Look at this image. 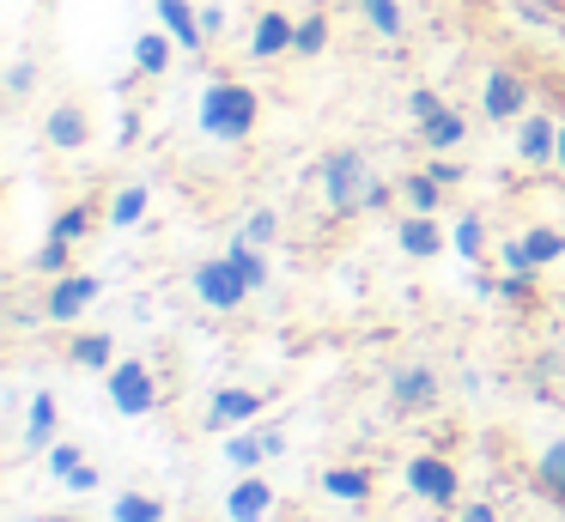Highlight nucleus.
I'll return each mask as SVG.
<instances>
[{
    "label": "nucleus",
    "instance_id": "obj_1",
    "mask_svg": "<svg viewBox=\"0 0 565 522\" xmlns=\"http://www.w3.org/2000/svg\"><path fill=\"white\" fill-rule=\"evenodd\" d=\"M256 121H262V97H256V85L232 79V73H220V79L201 85L195 128L207 134V140H220V146H244L249 134H256Z\"/></svg>",
    "mask_w": 565,
    "mask_h": 522
},
{
    "label": "nucleus",
    "instance_id": "obj_2",
    "mask_svg": "<svg viewBox=\"0 0 565 522\" xmlns=\"http://www.w3.org/2000/svg\"><path fill=\"white\" fill-rule=\"evenodd\" d=\"M371 182H377V170H371V158L359 152V146H334V152H322L317 189H322V201H329L334 219H365Z\"/></svg>",
    "mask_w": 565,
    "mask_h": 522
},
{
    "label": "nucleus",
    "instance_id": "obj_3",
    "mask_svg": "<svg viewBox=\"0 0 565 522\" xmlns=\"http://www.w3.org/2000/svg\"><path fill=\"white\" fill-rule=\"evenodd\" d=\"M402 480H407V492H414L419 504H431V510H462V473H456V461L438 456V449H419V456H407Z\"/></svg>",
    "mask_w": 565,
    "mask_h": 522
},
{
    "label": "nucleus",
    "instance_id": "obj_4",
    "mask_svg": "<svg viewBox=\"0 0 565 522\" xmlns=\"http://www.w3.org/2000/svg\"><path fill=\"white\" fill-rule=\"evenodd\" d=\"M104 395H110V407L122 413V419H147V413L159 407V376H152L147 359H116L110 371H104Z\"/></svg>",
    "mask_w": 565,
    "mask_h": 522
},
{
    "label": "nucleus",
    "instance_id": "obj_5",
    "mask_svg": "<svg viewBox=\"0 0 565 522\" xmlns=\"http://www.w3.org/2000/svg\"><path fill=\"white\" fill-rule=\"evenodd\" d=\"M529 104H535V85H529L523 67H511V61L487 67V79H480V116L504 128V121H523Z\"/></svg>",
    "mask_w": 565,
    "mask_h": 522
},
{
    "label": "nucleus",
    "instance_id": "obj_6",
    "mask_svg": "<svg viewBox=\"0 0 565 522\" xmlns=\"http://www.w3.org/2000/svg\"><path fill=\"white\" fill-rule=\"evenodd\" d=\"M189 286H195V298L207 303V310H244V298H256V286L244 279V267L232 262V255H213V262H195V274H189Z\"/></svg>",
    "mask_w": 565,
    "mask_h": 522
},
{
    "label": "nucleus",
    "instance_id": "obj_7",
    "mask_svg": "<svg viewBox=\"0 0 565 522\" xmlns=\"http://www.w3.org/2000/svg\"><path fill=\"white\" fill-rule=\"evenodd\" d=\"M438 401H444V376H438V364L407 359V364H395V371H390V407L402 413V419H419V413H431Z\"/></svg>",
    "mask_w": 565,
    "mask_h": 522
},
{
    "label": "nucleus",
    "instance_id": "obj_8",
    "mask_svg": "<svg viewBox=\"0 0 565 522\" xmlns=\"http://www.w3.org/2000/svg\"><path fill=\"white\" fill-rule=\"evenodd\" d=\"M98 291H104V279L98 274H62V279H50V298H43V322H55V328H74L79 316L98 303Z\"/></svg>",
    "mask_w": 565,
    "mask_h": 522
},
{
    "label": "nucleus",
    "instance_id": "obj_9",
    "mask_svg": "<svg viewBox=\"0 0 565 522\" xmlns=\"http://www.w3.org/2000/svg\"><path fill=\"white\" fill-rule=\"evenodd\" d=\"M395 249H402L407 262H438V255L450 249V231L438 225V213H402L395 219Z\"/></svg>",
    "mask_w": 565,
    "mask_h": 522
},
{
    "label": "nucleus",
    "instance_id": "obj_10",
    "mask_svg": "<svg viewBox=\"0 0 565 522\" xmlns=\"http://www.w3.org/2000/svg\"><path fill=\"white\" fill-rule=\"evenodd\" d=\"M516 158H523L529 170H553V158H559V116L529 109V116L516 121Z\"/></svg>",
    "mask_w": 565,
    "mask_h": 522
},
{
    "label": "nucleus",
    "instance_id": "obj_11",
    "mask_svg": "<svg viewBox=\"0 0 565 522\" xmlns=\"http://www.w3.org/2000/svg\"><path fill=\"white\" fill-rule=\"evenodd\" d=\"M256 419H262V395H256V388H244V383L213 388V401H207V432H244V425H256Z\"/></svg>",
    "mask_w": 565,
    "mask_h": 522
},
{
    "label": "nucleus",
    "instance_id": "obj_12",
    "mask_svg": "<svg viewBox=\"0 0 565 522\" xmlns=\"http://www.w3.org/2000/svg\"><path fill=\"white\" fill-rule=\"evenodd\" d=\"M274 486L262 473H237V486L225 492V522H268L274 516Z\"/></svg>",
    "mask_w": 565,
    "mask_h": 522
},
{
    "label": "nucleus",
    "instance_id": "obj_13",
    "mask_svg": "<svg viewBox=\"0 0 565 522\" xmlns=\"http://www.w3.org/2000/svg\"><path fill=\"white\" fill-rule=\"evenodd\" d=\"M43 140L55 146V152H79V146H92V116L86 104H50V116H43Z\"/></svg>",
    "mask_w": 565,
    "mask_h": 522
},
{
    "label": "nucleus",
    "instance_id": "obj_14",
    "mask_svg": "<svg viewBox=\"0 0 565 522\" xmlns=\"http://www.w3.org/2000/svg\"><path fill=\"white\" fill-rule=\"evenodd\" d=\"M414 128H419V146H426V152H456V146L468 140V116H462L456 104L426 109V116H419Z\"/></svg>",
    "mask_w": 565,
    "mask_h": 522
},
{
    "label": "nucleus",
    "instance_id": "obj_15",
    "mask_svg": "<svg viewBox=\"0 0 565 522\" xmlns=\"http://www.w3.org/2000/svg\"><path fill=\"white\" fill-rule=\"evenodd\" d=\"M55 432H62V401H55L50 388H38V395L25 401V449L31 456H50Z\"/></svg>",
    "mask_w": 565,
    "mask_h": 522
},
{
    "label": "nucleus",
    "instance_id": "obj_16",
    "mask_svg": "<svg viewBox=\"0 0 565 522\" xmlns=\"http://www.w3.org/2000/svg\"><path fill=\"white\" fill-rule=\"evenodd\" d=\"M322 492H329L334 504H371L377 480H371V468H359V461H334V468H322Z\"/></svg>",
    "mask_w": 565,
    "mask_h": 522
},
{
    "label": "nucleus",
    "instance_id": "obj_17",
    "mask_svg": "<svg viewBox=\"0 0 565 522\" xmlns=\"http://www.w3.org/2000/svg\"><path fill=\"white\" fill-rule=\"evenodd\" d=\"M159 7V24L177 36V49H189V55H201L207 49V31H201V12L189 7V0H152Z\"/></svg>",
    "mask_w": 565,
    "mask_h": 522
},
{
    "label": "nucleus",
    "instance_id": "obj_18",
    "mask_svg": "<svg viewBox=\"0 0 565 522\" xmlns=\"http://www.w3.org/2000/svg\"><path fill=\"white\" fill-rule=\"evenodd\" d=\"M292 36H298V19H286V12H262L256 31H249V55L256 61L292 55Z\"/></svg>",
    "mask_w": 565,
    "mask_h": 522
},
{
    "label": "nucleus",
    "instance_id": "obj_19",
    "mask_svg": "<svg viewBox=\"0 0 565 522\" xmlns=\"http://www.w3.org/2000/svg\"><path fill=\"white\" fill-rule=\"evenodd\" d=\"M535 492L553 498V504H565V437H547V444L535 449Z\"/></svg>",
    "mask_w": 565,
    "mask_h": 522
},
{
    "label": "nucleus",
    "instance_id": "obj_20",
    "mask_svg": "<svg viewBox=\"0 0 565 522\" xmlns=\"http://www.w3.org/2000/svg\"><path fill=\"white\" fill-rule=\"evenodd\" d=\"M171 55H177V36L164 31V24L135 36V67L147 73V79H164V73H171Z\"/></svg>",
    "mask_w": 565,
    "mask_h": 522
},
{
    "label": "nucleus",
    "instance_id": "obj_21",
    "mask_svg": "<svg viewBox=\"0 0 565 522\" xmlns=\"http://www.w3.org/2000/svg\"><path fill=\"white\" fill-rule=\"evenodd\" d=\"M67 364H79V371H110V364H116V340L104 334V328H86V334L67 340Z\"/></svg>",
    "mask_w": 565,
    "mask_h": 522
},
{
    "label": "nucleus",
    "instance_id": "obj_22",
    "mask_svg": "<svg viewBox=\"0 0 565 522\" xmlns=\"http://www.w3.org/2000/svg\"><path fill=\"white\" fill-rule=\"evenodd\" d=\"M444 194H450V189H444V182L431 177L426 164L402 177V201H407V213H444Z\"/></svg>",
    "mask_w": 565,
    "mask_h": 522
},
{
    "label": "nucleus",
    "instance_id": "obj_23",
    "mask_svg": "<svg viewBox=\"0 0 565 522\" xmlns=\"http://www.w3.org/2000/svg\"><path fill=\"white\" fill-rule=\"evenodd\" d=\"M450 249L462 262H487V213H456L450 219Z\"/></svg>",
    "mask_w": 565,
    "mask_h": 522
},
{
    "label": "nucleus",
    "instance_id": "obj_24",
    "mask_svg": "<svg viewBox=\"0 0 565 522\" xmlns=\"http://www.w3.org/2000/svg\"><path fill=\"white\" fill-rule=\"evenodd\" d=\"M225 461H232L237 473H256L262 461H268V449H262V432H256V425H244V432H225Z\"/></svg>",
    "mask_w": 565,
    "mask_h": 522
},
{
    "label": "nucleus",
    "instance_id": "obj_25",
    "mask_svg": "<svg viewBox=\"0 0 565 522\" xmlns=\"http://www.w3.org/2000/svg\"><path fill=\"white\" fill-rule=\"evenodd\" d=\"M147 206H152V189L147 182H128V189H116V201H110V225L116 231H128V225H140V219H147Z\"/></svg>",
    "mask_w": 565,
    "mask_h": 522
},
{
    "label": "nucleus",
    "instance_id": "obj_26",
    "mask_svg": "<svg viewBox=\"0 0 565 522\" xmlns=\"http://www.w3.org/2000/svg\"><path fill=\"white\" fill-rule=\"evenodd\" d=\"M92 225H98V206H92V201H74V206H62V213L50 219V237H62V243H86V237H92Z\"/></svg>",
    "mask_w": 565,
    "mask_h": 522
},
{
    "label": "nucleus",
    "instance_id": "obj_27",
    "mask_svg": "<svg viewBox=\"0 0 565 522\" xmlns=\"http://www.w3.org/2000/svg\"><path fill=\"white\" fill-rule=\"evenodd\" d=\"M523 249H529V262H535V267H553V262H565V231L559 225H529L523 231Z\"/></svg>",
    "mask_w": 565,
    "mask_h": 522
},
{
    "label": "nucleus",
    "instance_id": "obj_28",
    "mask_svg": "<svg viewBox=\"0 0 565 522\" xmlns=\"http://www.w3.org/2000/svg\"><path fill=\"white\" fill-rule=\"evenodd\" d=\"M359 12H365V24H371L377 36H390V43L407 31V12H402V0H359Z\"/></svg>",
    "mask_w": 565,
    "mask_h": 522
},
{
    "label": "nucleus",
    "instance_id": "obj_29",
    "mask_svg": "<svg viewBox=\"0 0 565 522\" xmlns=\"http://www.w3.org/2000/svg\"><path fill=\"white\" fill-rule=\"evenodd\" d=\"M110 516L116 522H164V498H152V492H122L110 504Z\"/></svg>",
    "mask_w": 565,
    "mask_h": 522
},
{
    "label": "nucleus",
    "instance_id": "obj_30",
    "mask_svg": "<svg viewBox=\"0 0 565 522\" xmlns=\"http://www.w3.org/2000/svg\"><path fill=\"white\" fill-rule=\"evenodd\" d=\"M322 49H329V19H322V12H305V19H298V36H292V55L317 61Z\"/></svg>",
    "mask_w": 565,
    "mask_h": 522
},
{
    "label": "nucleus",
    "instance_id": "obj_31",
    "mask_svg": "<svg viewBox=\"0 0 565 522\" xmlns=\"http://www.w3.org/2000/svg\"><path fill=\"white\" fill-rule=\"evenodd\" d=\"M237 237H244V243H256V249H268V243L280 237V213H274V206H249V213H244V225H237Z\"/></svg>",
    "mask_w": 565,
    "mask_h": 522
},
{
    "label": "nucleus",
    "instance_id": "obj_32",
    "mask_svg": "<svg viewBox=\"0 0 565 522\" xmlns=\"http://www.w3.org/2000/svg\"><path fill=\"white\" fill-rule=\"evenodd\" d=\"M225 255H232V262L237 267H244V279H249V286H268V255H262L256 249V243H244V237H232V243H225Z\"/></svg>",
    "mask_w": 565,
    "mask_h": 522
},
{
    "label": "nucleus",
    "instance_id": "obj_33",
    "mask_svg": "<svg viewBox=\"0 0 565 522\" xmlns=\"http://www.w3.org/2000/svg\"><path fill=\"white\" fill-rule=\"evenodd\" d=\"M67 255H74V243H62V237H50L38 249V274H50V279H62V274H74V267H67Z\"/></svg>",
    "mask_w": 565,
    "mask_h": 522
},
{
    "label": "nucleus",
    "instance_id": "obj_34",
    "mask_svg": "<svg viewBox=\"0 0 565 522\" xmlns=\"http://www.w3.org/2000/svg\"><path fill=\"white\" fill-rule=\"evenodd\" d=\"M79 461H86V449H79V444H67V437H55V444H50V473H55V480H67Z\"/></svg>",
    "mask_w": 565,
    "mask_h": 522
},
{
    "label": "nucleus",
    "instance_id": "obj_35",
    "mask_svg": "<svg viewBox=\"0 0 565 522\" xmlns=\"http://www.w3.org/2000/svg\"><path fill=\"white\" fill-rule=\"evenodd\" d=\"M499 267H504V274H541V267L529 262L523 237H504V243H499Z\"/></svg>",
    "mask_w": 565,
    "mask_h": 522
},
{
    "label": "nucleus",
    "instance_id": "obj_36",
    "mask_svg": "<svg viewBox=\"0 0 565 522\" xmlns=\"http://www.w3.org/2000/svg\"><path fill=\"white\" fill-rule=\"evenodd\" d=\"M31 85H38V67H31V61H13V67H7V97L19 104V97H25Z\"/></svg>",
    "mask_w": 565,
    "mask_h": 522
},
{
    "label": "nucleus",
    "instance_id": "obj_37",
    "mask_svg": "<svg viewBox=\"0 0 565 522\" xmlns=\"http://www.w3.org/2000/svg\"><path fill=\"white\" fill-rule=\"evenodd\" d=\"M67 492H98V486H104V468H92V461H79V468L74 473H67Z\"/></svg>",
    "mask_w": 565,
    "mask_h": 522
},
{
    "label": "nucleus",
    "instance_id": "obj_38",
    "mask_svg": "<svg viewBox=\"0 0 565 522\" xmlns=\"http://www.w3.org/2000/svg\"><path fill=\"white\" fill-rule=\"evenodd\" d=\"M438 104H444V97L431 92V85H414V92H407V116H414V121L426 116V109H438Z\"/></svg>",
    "mask_w": 565,
    "mask_h": 522
},
{
    "label": "nucleus",
    "instance_id": "obj_39",
    "mask_svg": "<svg viewBox=\"0 0 565 522\" xmlns=\"http://www.w3.org/2000/svg\"><path fill=\"white\" fill-rule=\"evenodd\" d=\"M456 522H499V504H487V498H480V504H462Z\"/></svg>",
    "mask_w": 565,
    "mask_h": 522
},
{
    "label": "nucleus",
    "instance_id": "obj_40",
    "mask_svg": "<svg viewBox=\"0 0 565 522\" xmlns=\"http://www.w3.org/2000/svg\"><path fill=\"white\" fill-rule=\"evenodd\" d=\"M256 432H262V449H268V461L286 456V432H280V425H256Z\"/></svg>",
    "mask_w": 565,
    "mask_h": 522
},
{
    "label": "nucleus",
    "instance_id": "obj_41",
    "mask_svg": "<svg viewBox=\"0 0 565 522\" xmlns=\"http://www.w3.org/2000/svg\"><path fill=\"white\" fill-rule=\"evenodd\" d=\"M201 31L220 36V31H225V7H201Z\"/></svg>",
    "mask_w": 565,
    "mask_h": 522
},
{
    "label": "nucleus",
    "instance_id": "obj_42",
    "mask_svg": "<svg viewBox=\"0 0 565 522\" xmlns=\"http://www.w3.org/2000/svg\"><path fill=\"white\" fill-rule=\"evenodd\" d=\"M553 170L565 177V121H559V158H553Z\"/></svg>",
    "mask_w": 565,
    "mask_h": 522
},
{
    "label": "nucleus",
    "instance_id": "obj_43",
    "mask_svg": "<svg viewBox=\"0 0 565 522\" xmlns=\"http://www.w3.org/2000/svg\"><path fill=\"white\" fill-rule=\"evenodd\" d=\"M43 522H79V516H43Z\"/></svg>",
    "mask_w": 565,
    "mask_h": 522
}]
</instances>
